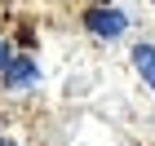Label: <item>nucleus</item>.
<instances>
[{"label": "nucleus", "instance_id": "nucleus-1", "mask_svg": "<svg viewBox=\"0 0 155 146\" xmlns=\"http://www.w3.org/2000/svg\"><path fill=\"white\" fill-rule=\"evenodd\" d=\"M84 27H89L93 36L111 40V36L124 31V13H120V9H84Z\"/></svg>", "mask_w": 155, "mask_h": 146}, {"label": "nucleus", "instance_id": "nucleus-2", "mask_svg": "<svg viewBox=\"0 0 155 146\" xmlns=\"http://www.w3.org/2000/svg\"><path fill=\"white\" fill-rule=\"evenodd\" d=\"M133 67H137V71L146 75V84L155 89V49L151 44H137V49H133Z\"/></svg>", "mask_w": 155, "mask_h": 146}, {"label": "nucleus", "instance_id": "nucleus-3", "mask_svg": "<svg viewBox=\"0 0 155 146\" xmlns=\"http://www.w3.org/2000/svg\"><path fill=\"white\" fill-rule=\"evenodd\" d=\"M31 75H36V67H31L27 58L9 62V84H31Z\"/></svg>", "mask_w": 155, "mask_h": 146}, {"label": "nucleus", "instance_id": "nucleus-4", "mask_svg": "<svg viewBox=\"0 0 155 146\" xmlns=\"http://www.w3.org/2000/svg\"><path fill=\"white\" fill-rule=\"evenodd\" d=\"M0 71H9V49L0 44Z\"/></svg>", "mask_w": 155, "mask_h": 146}]
</instances>
